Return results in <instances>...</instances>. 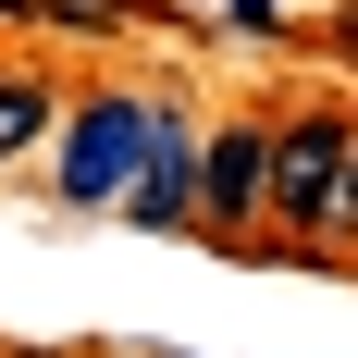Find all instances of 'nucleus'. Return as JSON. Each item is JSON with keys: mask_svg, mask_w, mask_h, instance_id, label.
Instances as JSON below:
<instances>
[{"mask_svg": "<svg viewBox=\"0 0 358 358\" xmlns=\"http://www.w3.org/2000/svg\"><path fill=\"white\" fill-rule=\"evenodd\" d=\"M346 148H358L346 111H296V124H272V235H248V259H296L309 235H334Z\"/></svg>", "mask_w": 358, "mask_h": 358, "instance_id": "obj_1", "label": "nucleus"}, {"mask_svg": "<svg viewBox=\"0 0 358 358\" xmlns=\"http://www.w3.org/2000/svg\"><path fill=\"white\" fill-rule=\"evenodd\" d=\"M136 161H148V99H124V87H99V99H74L50 124V185L74 210H124Z\"/></svg>", "mask_w": 358, "mask_h": 358, "instance_id": "obj_2", "label": "nucleus"}, {"mask_svg": "<svg viewBox=\"0 0 358 358\" xmlns=\"http://www.w3.org/2000/svg\"><path fill=\"white\" fill-rule=\"evenodd\" d=\"M272 222V124H210L198 136V235H259Z\"/></svg>", "mask_w": 358, "mask_h": 358, "instance_id": "obj_3", "label": "nucleus"}, {"mask_svg": "<svg viewBox=\"0 0 358 358\" xmlns=\"http://www.w3.org/2000/svg\"><path fill=\"white\" fill-rule=\"evenodd\" d=\"M124 210H136L148 235H185V222H198V124H185L173 99H148V161H136V185H124Z\"/></svg>", "mask_w": 358, "mask_h": 358, "instance_id": "obj_4", "label": "nucleus"}, {"mask_svg": "<svg viewBox=\"0 0 358 358\" xmlns=\"http://www.w3.org/2000/svg\"><path fill=\"white\" fill-rule=\"evenodd\" d=\"M50 124H62V99H50L37 74H0V161H25V148H50Z\"/></svg>", "mask_w": 358, "mask_h": 358, "instance_id": "obj_5", "label": "nucleus"}, {"mask_svg": "<svg viewBox=\"0 0 358 358\" xmlns=\"http://www.w3.org/2000/svg\"><path fill=\"white\" fill-rule=\"evenodd\" d=\"M322 50H334V62L358 74V0H346V13H334V25H322Z\"/></svg>", "mask_w": 358, "mask_h": 358, "instance_id": "obj_6", "label": "nucleus"}, {"mask_svg": "<svg viewBox=\"0 0 358 358\" xmlns=\"http://www.w3.org/2000/svg\"><path fill=\"white\" fill-rule=\"evenodd\" d=\"M334 235H358V148H346V198H334Z\"/></svg>", "mask_w": 358, "mask_h": 358, "instance_id": "obj_7", "label": "nucleus"}, {"mask_svg": "<svg viewBox=\"0 0 358 358\" xmlns=\"http://www.w3.org/2000/svg\"><path fill=\"white\" fill-rule=\"evenodd\" d=\"M25 13H37V0H0V25H25Z\"/></svg>", "mask_w": 358, "mask_h": 358, "instance_id": "obj_8", "label": "nucleus"}]
</instances>
